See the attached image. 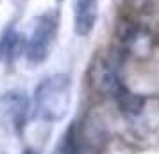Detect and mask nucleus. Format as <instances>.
Masks as SVG:
<instances>
[{
    "label": "nucleus",
    "instance_id": "f257e3e1",
    "mask_svg": "<svg viewBox=\"0 0 159 154\" xmlns=\"http://www.w3.org/2000/svg\"><path fill=\"white\" fill-rule=\"evenodd\" d=\"M34 111L45 122H61L72 104V79L66 73H52L34 90Z\"/></svg>",
    "mask_w": 159,
    "mask_h": 154
},
{
    "label": "nucleus",
    "instance_id": "f03ea898",
    "mask_svg": "<svg viewBox=\"0 0 159 154\" xmlns=\"http://www.w3.org/2000/svg\"><path fill=\"white\" fill-rule=\"evenodd\" d=\"M59 9H48L34 16L32 29L23 41V54L30 65H43L50 58L59 34Z\"/></svg>",
    "mask_w": 159,
    "mask_h": 154
},
{
    "label": "nucleus",
    "instance_id": "7ed1b4c3",
    "mask_svg": "<svg viewBox=\"0 0 159 154\" xmlns=\"http://www.w3.org/2000/svg\"><path fill=\"white\" fill-rule=\"evenodd\" d=\"M30 115V99L22 90H9L0 95V127L22 134Z\"/></svg>",
    "mask_w": 159,
    "mask_h": 154
},
{
    "label": "nucleus",
    "instance_id": "20e7f679",
    "mask_svg": "<svg viewBox=\"0 0 159 154\" xmlns=\"http://www.w3.org/2000/svg\"><path fill=\"white\" fill-rule=\"evenodd\" d=\"M120 41L130 56L143 59L154 52L157 45V36L150 27L143 25L141 22H123Z\"/></svg>",
    "mask_w": 159,
    "mask_h": 154
},
{
    "label": "nucleus",
    "instance_id": "39448f33",
    "mask_svg": "<svg viewBox=\"0 0 159 154\" xmlns=\"http://www.w3.org/2000/svg\"><path fill=\"white\" fill-rule=\"evenodd\" d=\"M98 0H73V30L80 38L93 32L98 22Z\"/></svg>",
    "mask_w": 159,
    "mask_h": 154
},
{
    "label": "nucleus",
    "instance_id": "423d86ee",
    "mask_svg": "<svg viewBox=\"0 0 159 154\" xmlns=\"http://www.w3.org/2000/svg\"><path fill=\"white\" fill-rule=\"evenodd\" d=\"M23 52V36L16 29L15 23H7L0 32V63L13 66L16 59Z\"/></svg>",
    "mask_w": 159,
    "mask_h": 154
},
{
    "label": "nucleus",
    "instance_id": "0eeeda50",
    "mask_svg": "<svg viewBox=\"0 0 159 154\" xmlns=\"http://www.w3.org/2000/svg\"><path fill=\"white\" fill-rule=\"evenodd\" d=\"M123 4L138 15H154L159 11V0H123Z\"/></svg>",
    "mask_w": 159,
    "mask_h": 154
},
{
    "label": "nucleus",
    "instance_id": "6e6552de",
    "mask_svg": "<svg viewBox=\"0 0 159 154\" xmlns=\"http://www.w3.org/2000/svg\"><path fill=\"white\" fill-rule=\"evenodd\" d=\"M27 2H29V0H11V4H13L16 9H23Z\"/></svg>",
    "mask_w": 159,
    "mask_h": 154
},
{
    "label": "nucleus",
    "instance_id": "1a4fd4ad",
    "mask_svg": "<svg viewBox=\"0 0 159 154\" xmlns=\"http://www.w3.org/2000/svg\"><path fill=\"white\" fill-rule=\"evenodd\" d=\"M22 154H38V152L34 151V149H25V151H23Z\"/></svg>",
    "mask_w": 159,
    "mask_h": 154
},
{
    "label": "nucleus",
    "instance_id": "9d476101",
    "mask_svg": "<svg viewBox=\"0 0 159 154\" xmlns=\"http://www.w3.org/2000/svg\"><path fill=\"white\" fill-rule=\"evenodd\" d=\"M56 2H57V4H63V2H65V0H56Z\"/></svg>",
    "mask_w": 159,
    "mask_h": 154
}]
</instances>
